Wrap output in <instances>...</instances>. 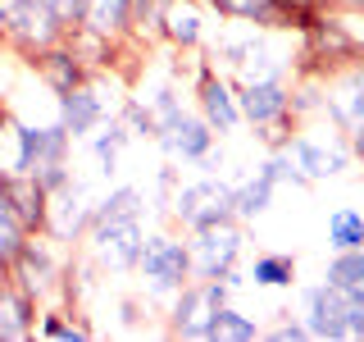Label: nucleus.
Here are the masks:
<instances>
[{"label": "nucleus", "mask_w": 364, "mask_h": 342, "mask_svg": "<svg viewBox=\"0 0 364 342\" xmlns=\"http://www.w3.org/2000/svg\"><path fill=\"white\" fill-rule=\"evenodd\" d=\"M5 274H9V265H5V260H0V279H5Z\"/></svg>", "instance_id": "obj_36"}, {"label": "nucleus", "mask_w": 364, "mask_h": 342, "mask_svg": "<svg viewBox=\"0 0 364 342\" xmlns=\"http://www.w3.org/2000/svg\"><path fill=\"white\" fill-rule=\"evenodd\" d=\"M328 247L333 251H350V247H364V214L341 205V210L328 214Z\"/></svg>", "instance_id": "obj_23"}, {"label": "nucleus", "mask_w": 364, "mask_h": 342, "mask_svg": "<svg viewBox=\"0 0 364 342\" xmlns=\"http://www.w3.org/2000/svg\"><path fill=\"white\" fill-rule=\"evenodd\" d=\"M28 64L37 68L41 87H46V91H55V96H68L73 87H87V83H91V68L77 60L73 51H68V41L46 46V51H37Z\"/></svg>", "instance_id": "obj_11"}, {"label": "nucleus", "mask_w": 364, "mask_h": 342, "mask_svg": "<svg viewBox=\"0 0 364 342\" xmlns=\"http://www.w3.org/2000/svg\"><path fill=\"white\" fill-rule=\"evenodd\" d=\"M232 283L228 279H191L173 292V311H168V333L173 338H196L210 342L214 338V315L228 301Z\"/></svg>", "instance_id": "obj_4"}, {"label": "nucleus", "mask_w": 364, "mask_h": 342, "mask_svg": "<svg viewBox=\"0 0 364 342\" xmlns=\"http://www.w3.org/2000/svg\"><path fill=\"white\" fill-rule=\"evenodd\" d=\"M123 214H141V192L128 187V182H123V187H114L105 201L91 205V224H96V219H123Z\"/></svg>", "instance_id": "obj_28"}, {"label": "nucleus", "mask_w": 364, "mask_h": 342, "mask_svg": "<svg viewBox=\"0 0 364 342\" xmlns=\"http://www.w3.org/2000/svg\"><path fill=\"white\" fill-rule=\"evenodd\" d=\"M259 338V324L255 319H246L242 311H232V306H219V315H214V338L210 342H255Z\"/></svg>", "instance_id": "obj_26"}, {"label": "nucleus", "mask_w": 364, "mask_h": 342, "mask_svg": "<svg viewBox=\"0 0 364 342\" xmlns=\"http://www.w3.org/2000/svg\"><path fill=\"white\" fill-rule=\"evenodd\" d=\"M37 338H55V342H87L91 338V324H82L77 315L68 311H37Z\"/></svg>", "instance_id": "obj_25"}, {"label": "nucleus", "mask_w": 364, "mask_h": 342, "mask_svg": "<svg viewBox=\"0 0 364 342\" xmlns=\"http://www.w3.org/2000/svg\"><path fill=\"white\" fill-rule=\"evenodd\" d=\"M91 256L105 269H136V251H141V214H123V219H96L87 228Z\"/></svg>", "instance_id": "obj_6"}, {"label": "nucleus", "mask_w": 364, "mask_h": 342, "mask_svg": "<svg viewBox=\"0 0 364 342\" xmlns=\"http://www.w3.org/2000/svg\"><path fill=\"white\" fill-rule=\"evenodd\" d=\"M269 338H278V342H301V338H310V333H305V319H282L278 328H269Z\"/></svg>", "instance_id": "obj_31"}, {"label": "nucleus", "mask_w": 364, "mask_h": 342, "mask_svg": "<svg viewBox=\"0 0 364 342\" xmlns=\"http://www.w3.org/2000/svg\"><path fill=\"white\" fill-rule=\"evenodd\" d=\"M28 224L18 219L14 210H9L5 201H0V260H5V265H14V256L23 251V242H28Z\"/></svg>", "instance_id": "obj_29"}, {"label": "nucleus", "mask_w": 364, "mask_h": 342, "mask_svg": "<svg viewBox=\"0 0 364 342\" xmlns=\"http://www.w3.org/2000/svg\"><path fill=\"white\" fill-rule=\"evenodd\" d=\"M346 151H350V160H360V165H364V119L346 128Z\"/></svg>", "instance_id": "obj_32"}, {"label": "nucleus", "mask_w": 364, "mask_h": 342, "mask_svg": "<svg viewBox=\"0 0 364 342\" xmlns=\"http://www.w3.org/2000/svg\"><path fill=\"white\" fill-rule=\"evenodd\" d=\"M191 279H228L237 288V256L246 247V228L242 219H219V224H205L191 228Z\"/></svg>", "instance_id": "obj_3"}, {"label": "nucleus", "mask_w": 364, "mask_h": 342, "mask_svg": "<svg viewBox=\"0 0 364 342\" xmlns=\"http://www.w3.org/2000/svg\"><path fill=\"white\" fill-rule=\"evenodd\" d=\"M341 338H364V292H346L341 301Z\"/></svg>", "instance_id": "obj_30"}, {"label": "nucleus", "mask_w": 364, "mask_h": 342, "mask_svg": "<svg viewBox=\"0 0 364 342\" xmlns=\"http://www.w3.org/2000/svg\"><path fill=\"white\" fill-rule=\"evenodd\" d=\"M60 123H64V133L73 137V142L77 137H91L100 123H105V100L91 91V83L73 87L68 96H60Z\"/></svg>", "instance_id": "obj_18"}, {"label": "nucleus", "mask_w": 364, "mask_h": 342, "mask_svg": "<svg viewBox=\"0 0 364 342\" xmlns=\"http://www.w3.org/2000/svg\"><path fill=\"white\" fill-rule=\"evenodd\" d=\"M273 192H278V178H273V169H255V178H246V182H237L232 187V214L237 219H259V214L273 205Z\"/></svg>", "instance_id": "obj_20"}, {"label": "nucleus", "mask_w": 364, "mask_h": 342, "mask_svg": "<svg viewBox=\"0 0 364 342\" xmlns=\"http://www.w3.org/2000/svg\"><path fill=\"white\" fill-rule=\"evenodd\" d=\"M136 269H141V279L151 283L155 296H173L182 283H191V247L178 242L173 233H151L141 237Z\"/></svg>", "instance_id": "obj_5"}, {"label": "nucleus", "mask_w": 364, "mask_h": 342, "mask_svg": "<svg viewBox=\"0 0 364 342\" xmlns=\"http://www.w3.org/2000/svg\"><path fill=\"white\" fill-rule=\"evenodd\" d=\"M323 110L333 114L341 128L364 119V68L360 64H346V68L323 78Z\"/></svg>", "instance_id": "obj_14"}, {"label": "nucleus", "mask_w": 364, "mask_h": 342, "mask_svg": "<svg viewBox=\"0 0 364 342\" xmlns=\"http://www.w3.org/2000/svg\"><path fill=\"white\" fill-rule=\"evenodd\" d=\"M159 146H164L168 155H178V160H205L214 151V128L200 119H187V114H178V119H168L164 128H159V137H155Z\"/></svg>", "instance_id": "obj_15"}, {"label": "nucleus", "mask_w": 364, "mask_h": 342, "mask_svg": "<svg viewBox=\"0 0 364 342\" xmlns=\"http://www.w3.org/2000/svg\"><path fill=\"white\" fill-rule=\"evenodd\" d=\"M196 105H200V119L210 123L219 137L242 128L237 91H232V83H228L219 68H214V60H200V73H196Z\"/></svg>", "instance_id": "obj_8"}, {"label": "nucleus", "mask_w": 364, "mask_h": 342, "mask_svg": "<svg viewBox=\"0 0 364 342\" xmlns=\"http://www.w3.org/2000/svg\"><path fill=\"white\" fill-rule=\"evenodd\" d=\"M228 23H250L255 32H287V19L278 14L273 0H200Z\"/></svg>", "instance_id": "obj_19"}, {"label": "nucleus", "mask_w": 364, "mask_h": 342, "mask_svg": "<svg viewBox=\"0 0 364 342\" xmlns=\"http://www.w3.org/2000/svg\"><path fill=\"white\" fill-rule=\"evenodd\" d=\"M328 5H346V9H364V0H328Z\"/></svg>", "instance_id": "obj_34"}, {"label": "nucleus", "mask_w": 364, "mask_h": 342, "mask_svg": "<svg viewBox=\"0 0 364 342\" xmlns=\"http://www.w3.org/2000/svg\"><path fill=\"white\" fill-rule=\"evenodd\" d=\"M9 123H14V114H9V105H5V96H0V137L9 133Z\"/></svg>", "instance_id": "obj_33"}, {"label": "nucleus", "mask_w": 364, "mask_h": 342, "mask_svg": "<svg viewBox=\"0 0 364 342\" xmlns=\"http://www.w3.org/2000/svg\"><path fill=\"white\" fill-rule=\"evenodd\" d=\"M82 28L100 32V37H109V41L132 37L128 0H82Z\"/></svg>", "instance_id": "obj_21"}, {"label": "nucleus", "mask_w": 364, "mask_h": 342, "mask_svg": "<svg viewBox=\"0 0 364 342\" xmlns=\"http://www.w3.org/2000/svg\"><path fill=\"white\" fill-rule=\"evenodd\" d=\"M282 151L296 160V169H301V174L310 178V182H318V178H337V174H346V169H350V151H346V142H341V146H328V142H314V137L291 133Z\"/></svg>", "instance_id": "obj_13"}, {"label": "nucleus", "mask_w": 364, "mask_h": 342, "mask_svg": "<svg viewBox=\"0 0 364 342\" xmlns=\"http://www.w3.org/2000/svg\"><path fill=\"white\" fill-rule=\"evenodd\" d=\"M37 296L18 279H0V342H28L37 338Z\"/></svg>", "instance_id": "obj_12"}, {"label": "nucleus", "mask_w": 364, "mask_h": 342, "mask_svg": "<svg viewBox=\"0 0 364 342\" xmlns=\"http://www.w3.org/2000/svg\"><path fill=\"white\" fill-rule=\"evenodd\" d=\"M91 205H96V201H87L82 182L68 178L64 187H55L50 192V205H46V237H50V242H64V247L77 242V237H87Z\"/></svg>", "instance_id": "obj_9"}, {"label": "nucleus", "mask_w": 364, "mask_h": 342, "mask_svg": "<svg viewBox=\"0 0 364 342\" xmlns=\"http://www.w3.org/2000/svg\"><path fill=\"white\" fill-rule=\"evenodd\" d=\"M341 301L346 292L333 283H318L305 292V333L310 338H341Z\"/></svg>", "instance_id": "obj_17"}, {"label": "nucleus", "mask_w": 364, "mask_h": 342, "mask_svg": "<svg viewBox=\"0 0 364 342\" xmlns=\"http://www.w3.org/2000/svg\"><path fill=\"white\" fill-rule=\"evenodd\" d=\"M173 219L187 224V228H205V224L232 219V187L219 182V178L187 182V187L173 197Z\"/></svg>", "instance_id": "obj_7"}, {"label": "nucleus", "mask_w": 364, "mask_h": 342, "mask_svg": "<svg viewBox=\"0 0 364 342\" xmlns=\"http://www.w3.org/2000/svg\"><path fill=\"white\" fill-rule=\"evenodd\" d=\"M323 283H333V288H341V292H364V247L337 251L328 274H323Z\"/></svg>", "instance_id": "obj_22"}, {"label": "nucleus", "mask_w": 364, "mask_h": 342, "mask_svg": "<svg viewBox=\"0 0 364 342\" xmlns=\"http://www.w3.org/2000/svg\"><path fill=\"white\" fill-rule=\"evenodd\" d=\"M128 123L123 119H109V128H100L96 137H91V151H96V160L105 165V174H114V165H119V151L128 146Z\"/></svg>", "instance_id": "obj_27"}, {"label": "nucleus", "mask_w": 364, "mask_h": 342, "mask_svg": "<svg viewBox=\"0 0 364 342\" xmlns=\"http://www.w3.org/2000/svg\"><path fill=\"white\" fill-rule=\"evenodd\" d=\"M355 64H360V68H364V41H360V46H355Z\"/></svg>", "instance_id": "obj_35"}, {"label": "nucleus", "mask_w": 364, "mask_h": 342, "mask_svg": "<svg viewBox=\"0 0 364 342\" xmlns=\"http://www.w3.org/2000/svg\"><path fill=\"white\" fill-rule=\"evenodd\" d=\"M68 23L50 9V0H0V46L32 60L46 46L64 41Z\"/></svg>", "instance_id": "obj_2"}, {"label": "nucleus", "mask_w": 364, "mask_h": 342, "mask_svg": "<svg viewBox=\"0 0 364 342\" xmlns=\"http://www.w3.org/2000/svg\"><path fill=\"white\" fill-rule=\"evenodd\" d=\"M159 37L173 46V51H196L205 41L200 0H168V5L159 9Z\"/></svg>", "instance_id": "obj_16"}, {"label": "nucleus", "mask_w": 364, "mask_h": 342, "mask_svg": "<svg viewBox=\"0 0 364 342\" xmlns=\"http://www.w3.org/2000/svg\"><path fill=\"white\" fill-rule=\"evenodd\" d=\"M9 279H18L23 288L37 296V301H41L46 292L60 288L64 279H60V260H55V242H50V237L32 233L28 242H23V251L14 256V265H9Z\"/></svg>", "instance_id": "obj_10"}, {"label": "nucleus", "mask_w": 364, "mask_h": 342, "mask_svg": "<svg viewBox=\"0 0 364 342\" xmlns=\"http://www.w3.org/2000/svg\"><path fill=\"white\" fill-rule=\"evenodd\" d=\"M237 110H242V123L259 128V137L282 151L287 137L296 133V114H291V87L287 78H255V83H237Z\"/></svg>", "instance_id": "obj_1"}, {"label": "nucleus", "mask_w": 364, "mask_h": 342, "mask_svg": "<svg viewBox=\"0 0 364 342\" xmlns=\"http://www.w3.org/2000/svg\"><path fill=\"white\" fill-rule=\"evenodd\" d=\"M250 279L255 288H291L296 283V256H282V251H269L250 265Z\"/></svg>", "instance_id": "obj_24"}]
</instances>
